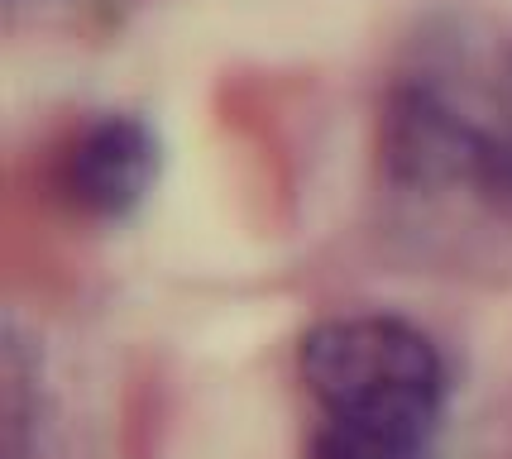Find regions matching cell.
Masks as SVG:
<instances>
[{
	"mask_svg": "<svg viewBox=\"0 0 512 459\" xmlns=\"http://www.w3.org/2000/svg\"><path fill=\"white\" fill-rule=\"evenodd\" d=\"M158 163L163 149L154 125L130 110H111L72 134V144L58 158V192L82 216L125 220L154 192Z\"/></svg>",
	"mask_w": 512,
	"mask_h": 459,
	"instance_id": "7a4b0ae2",
	"label": "cell"
},
{
	"mask_svg": "<svg viewBox=\"0 0 512 459\" xmlns=\"http://www.w3.org/2000/svg\"><path fill=\"white\" fill-rule=\"evenodd\" d=\"M446 177H465L512 197V48L479 110L455 106L446 96Z\"/></svg>",
	"mask_w": 512,
	"mask_h": 459,
	"instance_id": "3957f363",
	"label": "cell"
},
{
	"mask_svg": "<svg viewBox=\"0 0 512 459\" xmlns=\"http://www.w3.org/2000/svg\"><path fill=\"white\" fill-rule=\"evenodd\" d=\"M297 369L316 407L307 459H441L450 373L422 326L331 316L302 335Z\"/></svg>",
	"mask_w": 512,
	"mask_h": 459,
	"instance_id": "6da1fadb",
	"label": "cell"
}]
</instances>
